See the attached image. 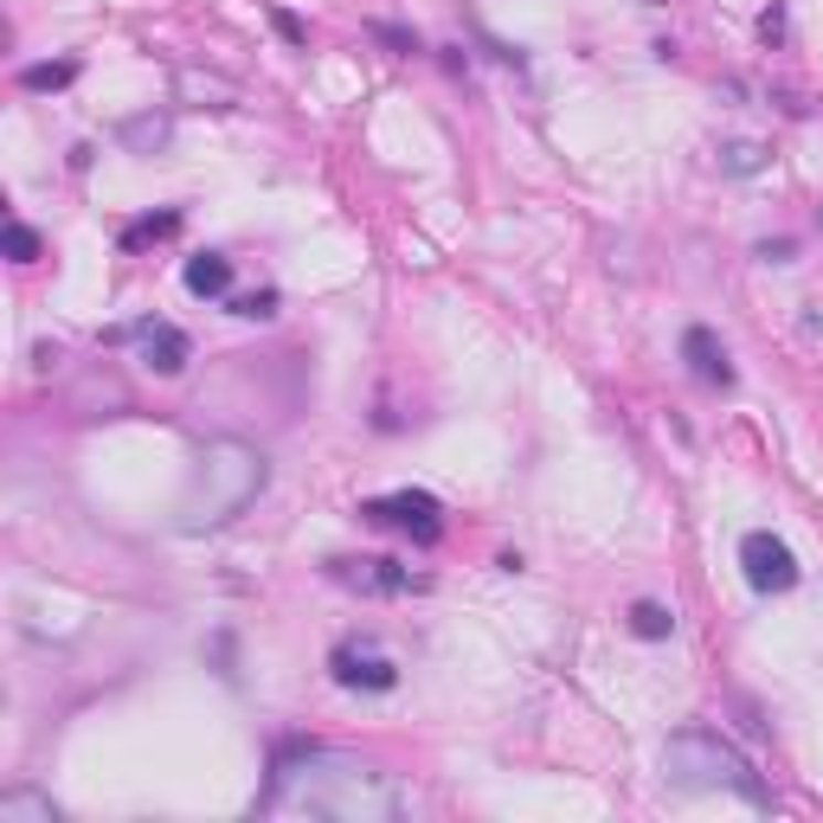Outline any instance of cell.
Segmentation results:
<instances>
[{"label": "cell", "mask_w": 823, "mask_h": 823, "mask_svg": "<svg viewBox=\"0 0 823 823\" xmlns=\"http://www.w3.org/2000/svg\"><path fill=\"white\" fill-rule=\"evenodd\" d=\"M232 316H245V322H270V316H277V290H245V297H232Z\"/></svg>", "instance_id": "17"}, {"label": "cell", "mask_w": 823, "mask_h": 823, "mask_svg": "<svg viewBox=\"0 0 823 823\" xmlns=\"http://www.w3.org/2000/svg\"><path fill=\"white\" fill-rule=\"evenodd\" d=\"M791 252H798L791 238H766V245H759V258H766V264H791Z\"/></svg>", "instance_id": "22"}, {"label": "cell", "mask_w": 823, "mask_h": 823, "mask_svg": "<svg viewBox=\"0 0 823 823\" xmlns=\"http://www.w3.org/2000/svg\"><path fill=\"white\" fill-rule=\"evenodd\" d=\"M759 39H766V45H785V7H779V0L759 13Z\"/></svg>", "instance_id": "20"}, {"label": "cell", "mask_w": 823, "mask_h": 823, "mask_svg": "<svg viewBox=\"0 0 823 823\" xmlns=\"http://www.w3.org/2000/svg\"><path fill=\"white\" fill-rule=\"evenodd\" d=\"M361 522L412 534L418 547H431V541L445 534V502H438L431 489H393V495H367V502H361Z\"/></svg>", "instance_id": "4"}, {"label": "cell", "mask_w": 823, "mask_h": 823, "mask_svg": "<svg viewBox=\"0 0 823 823\" xmlns=\"http://www.w3.org/2000/svg\"><path fill=\"white\" fill-rule=\"evenodd\" d=\"M188 290L193 297H232V258H220V252H200V258H188Z\"/></svg>", "instance_id": "10"}, {"label": "cell", "mask_w": 823, "mask_h": 823, "mask_svg": "<svg viewBox=\"0 0 823 823\" xmlns=\"http://www.w3.org/2000/svg\"><path fill=\"white\" fill-rule=\"evenodd\" d=\"M0 823H58V804L39 791H7L0 798Z\"/></svg>", "instance_id": "12"}, {"label": "cell", "mask_w": 823, "mask_h": 823, "mask_svg": "<svg viewBox=\"0 0 823 823\" xmlns=\"http://www.w3.org/2000/svg\"><path fill=\"white\" fill-rule=\"evenodd\" d=\"M168 136H174V122H168V116H129V122H122V129H116V142H122V149L129 154H154V149H168Z\"/></svg>", "instance_id": "11"}, {"label": "cell", "mask_w": 823, "mask_h": 823, "mask_svg": "<svg viewBox=\"0 0 823 823\" xmlns=\"http://www.w3.org/2000/svg\"><path fill=\"white\" fill-rule=\"evenodd\" d=\"M7 258H13V264H33L39 258V232H33V225H20V220L7 225Z\"/></svg>", "instance_id": "18"}, {"label": "cell", "mask_w": 823, "mask_h": 823, "mask_svg": "<svg viewBox=\"0 0 823 823\" xmlns=\"http://www.w3.org/2000/svg\"><path fill=\"white\" fill-rule=\"evenodd\" d=\"M374 39H380V45H393V52H418V39H412L406 26H374Z\"/></svg>", "instance_id": "21"}, {"label": "cell", "mask_w": 823, "mask_h": 823, "mask_svg": "<svg viewBox=\"0 0 823 823\" xmlns=\"http://www.w3.org/2000/svg\"><path fill=\"white\" fill-rule=\"evenodd\" d=\"M181 232V213L168 206V213H149V220H136L129 232H122V252H142V245H154V238H174Z\"/></svg>", "instance_id": "14"}, {"label": "cell", "mask_w": 823, "mask_h": 823, "mask_svg": "<svg viewBox=\"0 0 823 823\" xmlns=\"http://www.w3.org/2000/svg\"><path fill=\"white\" fill-rule=\"evenodd\" d=\"M270 26L284 33V45H309V26H302V20L290 13V7H270Z\"/></svg>", "instance_id": "19"}, {"label": "cell", "mask_w": 823, "mask_h": 823, "mask_svg": "<svg viewBox=\"0 0 823 823\" xmlns=\"http://www.w3.org/2000/svg\"><path fill=\"white\" fill-rule=\"evenodd\" d=\"M72 77H77V58H52V65H26L20 84H26V90H65Z\"/></svg>", "instance_id": "15"}, {"label": "cell", "mask_w": 823, "mask_h": 823, "mask_svg": "<svg viewBox=\"0 0 823 823\" xmlns=\"http://www.w3.org/2000/svg\"><path fill=\"white\" fill-rule=\"evenodd\" d=\"M682 361H688V374L702 380V386H734V361H727V348H720V335L714 329H688L682 335Z\"/></svg>", "instance_id": "9"}, {"label": "cell", "mask_w": 823, "mask_h": 823, "mask_svg": "<svg viewBox=\"0 0 823 823\" xmlns=\"http://www.w3.org/2000/svg\"><path fill=\"white\" fill-rule=\"evenodd\" d=\"M720 168H727V174H759V168H766V149H759V142H720Z\"/></svg>", "instance_id": "16"}, {"label": "cell", "mask_w": 823, "mask_h": 823, "mask_svg": "<svg viewBox=\"0 0 823 823\" xmlns=\"http://www.w3.org/2000/svg\"><path fill=\"white\" fill-rule=\"evenodd\" d=\"M264 483H270L264 450L238 445V438H213V445H200V457H193V483H188V495H181V527H188V534L225 527L232 515L252 509V495H258Z\"/></svg>", "instance_id": "2"}, {"label": "cell", "mask_w": 823, "mask_h": 823, "mask_svg": "<svg viewBox=\"0 0 823 823\" xmlns=\"http://www.w3.org/2000/svg\"><path fill=\"white\" fill-rule=\"evenodd\" d=\"M740 566H747V586L766 592V599L798 586V554H791L779 534H766V527H752L747 541H740Z\"/></svg>", "instance_id": "6"}, {"label": "cell", "mask_w": 823, "mask_h": 823, "mask_svg": "<svg viewBox=\"0 0 823 823\" xmlns=\"http://www.w3.org/2000/svg\"><path fill=\"white\" fill-rule=\"evenodd\" d=\"M663 772H670V785H682V791H740L747 804L772 811V791L759 785V772L747 766V752L734 747V740H720V734H702V727L670 734Z\"/></svg>", "instance_id": "3"}, {"label": "cell", "mask_w": 823, "mask_h": 823, "mask_svg": "<svg viewBox=\"0 0 823 823\" xmlns=\"http://www.w3.org/2000/svg\"><path fill=\"white\" fill-rule=\"evenodd\" d=\"M335 579L354 586V592H374V599H406V592L425 586V579L399 560H335Z\"/></svg>", "instance_id": "8"}, {"label": "cell", "mask_w": 823, "mask_h": 823, "mask_svg": "<svg viewBox=\"0 0 823 823\" xmlns=\"http://www.w3.org/2000/svg\"><path fill=\"white\" fill-rule=\"evenodd\" d=\"M116 348V341H136V348H142V367H149V374H161V380H174V374H188V361H193V341L181 335V329H174V322H136V329H110V335H104Z\"/></svg>", "instance_id": "7"}, {"label": "cell", "mask_w": 823, "mask_h": 823, "mask_svg": "<svg viewBox=\"0 0 823 823\" xmlns=\"http://www.w3.org/2000/svg\"><path fill=\"white\" fill-rule=\"evenodd\" d=\"M631 631L643 637V643H663V637L675 631V611H670V605H656V599H637L631 605Z\"/></svg>", "instance_id": "13"}, {"label": "cell", "mask_w": 823, "mask_h": 823, "mask_svg": "<svg viewBox=\"0 0 823 823\" xmlns=\"http://www.w3.org/2000/svg\"><path fill=\"white\" fill-rule=\"evenodd\" d=\"M329 675H335L341 688H361V695H386V688H399V663L380 650L374 637H348L329 650Z\"/></svg>", "instance_id": "5"}, {"label": "cell", "mask_w": 823, "mask_h": 823, "mask_svg": "<svg viewBox=\"0 0 823 823\" xmlns=\"http://www.w3.org/2000/svg\"><path fill=\"white\" fill-rule=\"evenodd\" d=\"M258 811H290V817H341V823H380L406 811V791L386 772H374L367 759L335 747H277L270 759V785H264Z\"/></svg>", "instance_id": "1"}]
</instances>
